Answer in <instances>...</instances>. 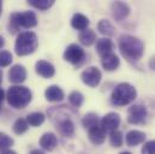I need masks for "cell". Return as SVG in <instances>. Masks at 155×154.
Here are the masks:
<instances>
[{"instance_id":"1","label":"cell","mask_w":155,"mask_h":154,"mask_svg":"<svg viewBox=\"0 0 155 154\" xmlns=\"http://www.w3.org/2000/svg\"><path fill=\"white\" fill-rule=\"evenodd\" d=\"M118 47L123 57L129 62H138L144 53V45L142 40L129 34H124L119 38Z\"/></svg>"},{"instance_id":"2","label":"cell","mask_w":155,"mask_h":154,"mask_svg":"<svg viewBox=\"0 0 155 154\" xmlns=\"http://www.w3.org/2000/svg\"><path fill=\"white\" fill-rule=\"evenodd\" d=\"M33 94L30 92L29 88L24 87V85H12L8 88L7 94H6V99L10 106H12L13 109H24L29 105V102L31 101Z\"/></svg>"},{"instance_id":"3","label":"cell","mask_w":155,"mask_h":154,"mask_svg":"<svg viewBox=\"0 0 155 154\" xmlns=\"http://www.w3.org/2000/svg\"><path fill=\"white\" fill-rule=\"evenodd\" d=\"M137 96L136 88L130 83H120L118 84L112 92L111 95V102L114 106H125L135 101Z\"/></svg>"},{"instance_id":"4","label":"cell","mask_w":155,"mask_h":154,"mask_svg":"<svg viewBox=\"0 0 155 154\" xmlns=\"http://www.w3.org/2000/svg\"><path fill=\"white\" fill-rule=\"evenodd\" d=\"M38 25V17L35 12L33 11H25V12H15L10 16L8 22V29L12 34L17 33L19 28H34Z\"/></svg>"},{"instance_id":"5","label":"cell","mask_w":155,"mask_h":154,"mask_svg":"<svg viewBox=\"0 0 155 154\" xmlns=\"http://www.w3.org/2000/svg\"><path fill=\"white\" fill-rule=\"evenodd\" d=\"M38 46H39V40L36 34L33 32H24L17 36L15 43V52L21 57L29 55L36 51Z\"/></svg>"},{"instance_id":"6","label":"cell","mask_w":155,"mask_h":154,"mask_svg":"<svg viewBox=\"0 0 155 154\" xmlns=\"http://www.w3.org/2000/svg\"><path fill=\"white\" fill-rule=\"evenodd\" d=\"M85 58L84 49L76 43H71L66 47L64 52V59L72 65H81Z\"/></svg>"},{"instance_id":"7","label":"cell","mask_w":155,"mask_h":154,"mask_svg":"<svg viewBox=\"0 0 155 154\" xmlns=\"http://www.w3.org/2000/svg\"><path fill=\"white\" fill-rule=\"evenodd\" d=\"M148 117V111L144 105L135 104L127 110V122L130 124H143Z\"/></svg>"},{"instance_id":"8","label":"cell","mask_w":155,"mask_h":154,"mask_svg":"<svg viewBox=\"0 0 155 154\" xmlns=\"http://www.w3.org/2000/svg\"><path fill=\"white\" fill-rule=\"evenodd\" d=\"M81 78H82L83 83L87 84L88 87L96 88L101 82L102 74L96 66H89L81 74Z\"/></svg>"},{"instance_id":"9","label":"cell","mask_w":155,"mask_h":154,"mask_svg":"<svg viewBox=\"0 0 155 154\" xmlns=\"http://www.w3.org/2000/svg\"><path fill=\"white\" fill-rule=\"evenodd\" d=\"M119 124H120V116L114 112L107 113L100 120V125L106 132H112V131L117 130Z\"/></svg>"},{"instance_id":"10","label":"cell","mask_w":155,"mask_h":154,"mask_svg":"<svg viewBox=\"0 0 155 154\" xmlns=\"http://www.w3.org/2000/svg\"><path fill=\"white\" fill-rule=\"evenodd\" d=\"M112 16L117 21H123L130 15V6L124 1H114L111 5Z\"/></svg>"},{"instance_id":"11","label":"cell","mask_w":155,"mask_h":154,"mask_svg":"<svg viewBox=\"0 0 155 154\" xmlns=\"http://www.w3.org/2000/svg\"><path fill=\"white\" fill-rule=\"evenodd\" d=\"M27 78V70L23 65H13L8 71V81L15 84H21Z\"/></svg>"},{"instance_id":"12","label":"cell","mask_w":155,"mask_h":154,"mask_svg":"<svg viewBox=\"0 0 155 154\" xmlns=\"http://www.w3.org/2000/svg\"><path fill=\"white\" fill-rule=\"evenodd\" d=\"M106 131L101 128V125H96L91 129L88 130V137H89V141L95 145V146H99V145H102L106 140Z\"/></svg>"},{"instance_id":"13","label":"cell","mask_w":155,"mask_h":154,"mask_svg":"<svg viewBox=\"0 0 155 154\" xmlns=\"http://www.w3.org/2000/svg\"><path fill=\"white\" fill-rule=\"evenodd\" d=\"M113 48H114V45H113L111 38H99L96 41V51H97V53L101 58L113 53Z\"/></svg>"},{"instance_id":"14","label":"cell","mask_w":155,"mask_h":154,"mask_svg":"<svg viewBox=\"0 0 155 154\" xmlns=\"http://www.w3.org/2000/svg\"><path fill=\"white\" fill-rule=\"evenodd\" d=\"M35 69H36L38 75H40L43 78H51L55 74V69H54L53 64H51L49 62H46V60H39L35 65Z\"/></svg>"},{"instance_id":"15","label":"cell","mask_w":155,"mask_h":154,"mask_svg":"<svg viewBox=\"0 0 155 154\" xmlns=\"http://www.w3.org/2000/svg\"><path fill=\"white\" fill-rule=\"evenodd\" d=\"M125 140L129 147H136L146 141V134L140 130H131L126 134Z\"/></svg>"},{"instance_id":"16","label":"cell","mask_w":155,"mask_h":154,"mask_svg":"<svg viewBox=\"0 0 155 154\" xmlns=\"http://www.w3.org/2000/svg\"><path fill=\"white\" fill-rule=\"evenodd\" d=\"M45 96H46V99H47L48 101H51V102H59V101H61V100L65 98L63 89H61L60 87H58V85H54V84H53V85H49V87L46 89Z\"/></svg>"},{"instance_id":"17","label":"cell","mask_w":155,"mask_h":154,"mask_svg":"<svg viewBox=\"0 0 155 154\" xmlns=\"http://www.w3.org/2000/svg\"><path fill=\"white\" fill-rule=\"evenodd\" d=\"M40 146L48 152H52L58 146V139L53 132H46L40 139Z\"/></svg>"},{"instance_id":"18","label":"cell","mask_w":155,"mask_h":154,"mask_svg":"<svg viewBox=\"0 0 155 154\" xmlns=\"http://www.w3.org/2000/svg\"><path fill=\"white\" fill-rule=\"evenodd\" d=\"M57 129L58 131L65 136V137H71L75 134V124L72 123V120L70 118H64L61 119L58 124H57Z\"/></svg>"},{"instance_id":"19","label":"cell","mask_w":155,"mask_h":154,"mask_svg":"<svg viewBox=\"0 0 155 154\" xmlns=\"http://www.w3.org/2000/svg\"><path fill=\"white\" fill-rule=\"evenodd\" d=\"M101 64H102V68L106 70V71H114L119 68L120 65V60L118 58V55L114 53H111L104 58H101Z\"/></svg>"},{"instance_id":"20","label":"cell","mask_w":155,"mask_h":154,"mask_svg":"<svg viewBox=\"0 0 155 154\" xmlns=\"http://www.w3.org/2000/svg\"><path fill=\"white\" fill-rule=\"evenodd\" d=\"M89 23H90V22H89V19H88V17H85V16L82 15V13H75V15L72 16V18H71V27H72L74 29H76V30L83 32V30L88 29Z\"/></svg>"},{"instance_id":"21","label":"cell","mask_w":155,"mask_h":154,"mask_svg":"<svg viewBox=\"0 0 155 154\" xmlns=\"http://www.w3.org/2000/svg\"><path fill=\"white\" fill-rule=\"evenodd\" d=\"M78 38H79V42L82 45H84V46H91L94 42H96V34L91 29H85V30H83V32L79 33Z\"/></svg>"},{"instance_id":"22","label":"cell","mask_w":155,"mask_h":154,"mask_svg":"<svg viewBox=\"0 0 155 154\" xmlns=\"http://www.w3.org/2000/svg\"><path fill=\"white\" fill-rule=\"evenodd\" d=\"M97 29L99 32L102 34V35H106V36H113L114 33H116V29L112 25V23L107 19H101L99 23H97Z\"/></svg>"},{"instance_id":"23","label":"cell","mask_w":155,"mask_h":154,"mask_svg":"<svg viewBox=\"0 0 155 154\" xmlns=\"http://www.w3.org/2000/svg\"><path fill=\"white\" fill-rule=\"evenodd\" d=\"M99 124H100V118H99V116L96 115V113H93V112L85 115L83 117V119H82V125H83L87 130H89V129H91V128H94V126H96V125H99Z\"/></svg>"},{"instance_id":"24","label":"cell","mask_w":155,"mask_h":154,"mask_svg":"<svg viewBox=\"0 0 155 154\" xmlns=\"http://www.w3.org/2000/svg\"><path fill=\"white\" fill-rule=\"evenodd\" d=\"M45 118H46L45 115L41 112H33V113L27 116V122L31 126H40L41 124H43Z\"/></svg>"},{"instance_id":"25","label":"cell","mask_w":155,"mask_h":154,"mask_svg":"<svg viewBox=\"0 0 155 154\" xmlns=\"http://www.w3.org/2000/svg\"><path fill=\"white\" fill-rule=\"evenodd\" d=\"M69 101H70V104L74 106V107H81L82 105H83V102H84V95L81 93V92H77V90H75V92H72L70 95H69Z\"/></svg>"},{"instance_id":"26","label":"cell","mask_w":155,"mask_h":154,"mask_svg":"<svg viewBox=\"0 0 155 154\" xmlns=\"http://www.w3.org/2000/svg\"><path fill=\"white\" fill-rule=\"evenodd\" d=\"M28 128H29V124H28L27 119H24V118H18V119L15 122V124H13V131H15V134H17V135L24 134V132L28 130Z\"/></svg>"},{"instance_id":"27","label":"cell","mask_w":155,"mask_h":154,"mask_svg":"<svg viewBox=\"0 0 155 154\" xmlns=\"http://www.w3.org/2000/svg\"><path fill=\"white\" fill-rule=\"evenodd\" d=\"M123 142H124V137H123V134L119 130H114V131L110 132V143L113 147H116V148L121 147Z\"/></svg>"},{"instance_id":"28","label":"cell","mask_w":155,"mask_h":154,"mask_svg":"<svg viewBox=\"0 0 155 154\" xmlns=\"http://www.w3.org/2000/svg\"><path fill=\"white\" fill-rule=\"evenodd\" d=\"M29 4L35 8L46 11L54 5V0H29Z\"/></svg>"},{"instance_id":"29","label":"cell","mask_w":155,"mask_h":154,"mask_svg":"<svg viewBox=\"0 0 155 154\" xmlns=\"http://www.w3.org/2000/svg\"><path fill=\"white\" fill-rule=\"evenodd\" d=\"M12 145H13V139H11L5 132H0V152L10 149Z\"/></svg>"},{"instance_id":"30","label":"cell","mask_w":155,"mask_h":154,"mask_svg":"<svg viewBox=\"0 0 155 154\" xmlns=\"http://www.w3.org/2000/svg\"><path fill=\"white\" fill-rule=\"evenodd\" d=\"M12 63V54L8 51L0 52V68H6Z\"/></svg>"},{"instance_id":"31","label":"cell","mask_w":155,"mask_h":154,"mask_svg":"<svg viewBox=\"0 0 155 154\" xmlns=\"http://www.w3.org/2000/svg\"><path fill=\"white\" fill-rule=\"evenodd\" d=\"M142 154H155V140L146 142L142 147Z\"/></svg>"},{"instance_id":"32","label":"cell","mask_w":155,"mask_h":154,"mask_svg":"<svg viewBox=\"0 0 155 154\" xmlns=\"http://www.w3.org/2000/svg\"><path fill=\"white\" fill-rule=\"evenodd\" d=\"M148 66L149 69H152L153 71H155V54L149 59V63H148Z\"/></svg>"},{"instance_id":"33","label":"cell","mask_w":155,"mask_h":154,"mask_svg":"<svg viewBox=\"0 0 155 154\" xmlns=\"http://www.w3.org/2000/svg\"><path fill=\"white\" fill-rule=\"evenodd\" d=\"M5 99V92H4V89L2 88H0V104L2 102V100Z\"/></svg>"},{"instance_id":"34","label":"cell","mask_w":155,"mask_h":154,"mask_svg":"<svg viewBox=\"0 0 155 154\" xmlns=\"http://www.w3.org/2000/svg\"><path fill=\"white\" fill-rule=\"evenodd\" d=\"M30 154H46L45 152H42V151H40V149H34V151H31Z\"/></svg>"},{"instance_id":"35","label":"cell","mask_w":155,"mask_h":154,"mask_svg":"<svg viewBox=\"0 0 155 154\" xmlns=\"http://www.w3.org/2000/svg\"><path fill=\"white\" fill-rule=\"evenodd\" d=\"M1 154H17L15 151H11V149H7V151H4L1 152Z\"/></svg>"},{"instance_id":"36","label":"cell","mask_w":155,"mask_h":154,"mask_svg":"<svg viewBox=\"0 0 155 154\" xmlns=\"http://www.w3.org/2000/svg\"><path fill=\"white\" fill-rule=\"evenodd\" d=\"M4 43H5V41H4V38H2V36H0V48L4 46Z\"/></svg>"},{"instance_id":"37","label":"cell","mask_w":155,"mask_h":154,"mask_svg":"<svg viewBox=\"0 0 155 154\" xmlns=\"http://www.w3.org/2000/svg\"><path fill=\"white\" fill-rule=\"evenodd\" d=\"M1 82H2V71L0 70V84H1Z\"/></svg>"},{"instance_id":"38","label":"cell","mask_w":155,"mask_h":154,"mask_svg":"<svg viewBox=\"0 0 155 154\" xmlns=\"http://www.w3.org/2000/svg\"><path fill=\"white\" fill-rule=\"evenodd\" d=\"M1 10H2V4H1V1H0V15H1Z\"/></svg>"},{"instance_id":"39","label":"cell","mask_w":155,"mask_h":154,"mask_svg":"<svg viewBox=\"0 0 155 154\" xmlns=\"http://www.w3.org/2000/svg\"><path fill=\"white\" fill-rule=\"evenodd\" d=\"M119 154H132V153H130V152H121V153Z\"/></svg>"},{"instance_id":"40","label":"cell","mask_w":155,"mask_h":154,"mask_svg":"<svg viewBox=\"0 0 155 154\" xmlns=\"http://www.w3.org/2000/svg\"><path fill=\"white\" fill-rule=\"evenodd\" d=\"M0 112H1V104H0Z\"/></svg>"}]
</instances>
